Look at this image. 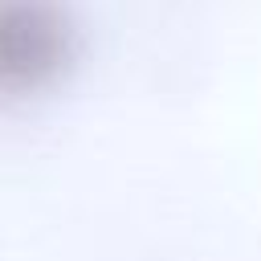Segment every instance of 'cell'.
<instances>
[{
  "mask_svg": "<svg viewBox=\"0 0 261 261\" xmlns=\"http://www.w3.org/2000/svg\"><path fill=\"white\" fill-rule=\"evenodd\" d=\"M69 20L53 0H0V94L45 90L69 61Z\"/></svg>",
  "mask_w": 261,
  "mask_h": 261,
  "instance_id": "cell-1",
  "label": "cell"
}]
</instances>
